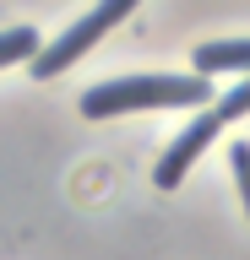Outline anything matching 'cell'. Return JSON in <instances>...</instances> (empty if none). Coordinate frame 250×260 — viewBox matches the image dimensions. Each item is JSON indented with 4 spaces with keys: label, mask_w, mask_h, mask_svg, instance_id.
<instances>
[{
    "label": "cell",
    "mask_w": 250,
    "mask_h": 260,
    "mask_svg": "<svg viewBox=\"0 0 250 260\" xmlns=\"http://www.w3.org/2000/svg\"><path fill=\"white\" fill-rule=\"evenodd\" d=\"M212 98L207 76H115V81H93L82 92L76 109L87 119H120V114H142V109H196Z\"/></svg>",
    "instance_id": "cell-1"
},
{
    "label": "cell",
    "mask_w": 250,
    "mask_h": 260,
    "mask_svg": "<svg viewBox=\"0 0 250 260\" xmlns=\"http://www.w3.org/2000/svg\"><path fill=\"white\" fill-rule=\"evenodd\" d=\"M136 6H142V0H98V6L82 16V22H71L60 38H49V49L33 60V76H38V81H49V76H60V71H71V65L82 60V54L98 44L109 27H120V22L136 11Z\"/></svg>",
    "instance_id": "cell-2"
},
{
    "label": "cell",
    "mask_w": 250,
    "mask_h": 260,
    "mask_svg": "<svg viewBox=\"0 0 250 260\" xmlns=\"http://www.w3.org/2000/svg\"><path fill=\"white\" fill-rule=\"evenodd\" d=\"M217 136H223V125H217V114L212 109H201L196 119H190V125L180 130V136H174V141H169V152L163 157H158V190H174V184H180L185 174H190V168H196V157L201 152H207V146L217 141Z\"/></svg>",
    "instance_id": "cell-3"
},
{
    "label": "cell",
    "mask_w": 250,
    "mask_h": 260,
    "mask_svg": "<svg viewBox=\"0 0 250 260\" xmlns=\"http://www.w3.org/2000/svg\"><path fill=\"white\" fill-rule=\"evenodd\" d=\"M190 71L196 76H229V71L250 76V38H207V44H196Z\"/></svg>",
    "instance_id": "cell-4"
},
{
    "label": "cell",
    "mask_w": 250,
    "mask_h": 260,
    "mask_svg": "<svg viewBox=\"0 0 250 260\" xmlns=\"http://www.w3.org/2000/svg\"><path fill=\"white\" fill-rule=\"evenodd\" d=\"M44 49H49V44H44L33 27H11L6 38H0V60H6V65H17V60H27V65H33Z\"/></svg>",
    "instance_id": "cell-5"
},
{
    "label": "cell",
    "mask_w": 250,
    "mask_h": 260,
    "mask_svg": "<svg viewBox=\"0 0 250 260\" xmlns=\"http://www.w3.org/2000/svg\"><path fill=\"white\" fill-rule=\"evenodd\" d=\"M207 109L217 114V125H234V119H245V114H250V76H245V81H234L229 92L217 98V103H207Z\"/></svg>",
    "instance_id": "cell-6"
},
{
    "label": "cell",
    "mask_w": 250,
    "mask_h": 260,
    "mask_svg": "<svg viewBox=\"0 0 250 260\" xmlns=\"http://www.w3.org/2000/svg\"><path fill=\"white\" fill-rule=\"evenodd\" d=\"M229 168H234V179H239V201H245V217H250V141L229 146Z\"/></svg>",
    "instance_id": "cell-7"
}]
</instances>
